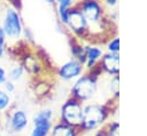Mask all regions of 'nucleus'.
Listing matches in <instances>:
<instances>
[{"mask_svg": "<svg viewBox=\"0 0 147 136\" xmlns=\"http://www.w3.org/2000/svg\"><path fill=\"white\" fill-rule=\"evenodd\" d=\"M114 114V111L106 103L88 102L83 106V120L79 127L82 134L96 131L102 128Z\"/></svg>", "mask_w": 147, "mask_h": 136, "instance_id": "nucleus-1", "label": "nucleus"}, {"mask_svg": "<svg viewBox=\"0 0 147 136\" xmlns=\"http://www.w3.org/2000/svg\"><path fill=\"white\" fill-rule=\"evenodd\" d=\"M99 78L92 75L88 72H84L79 78H77L70 89V96L80 103H88L96 94L99 88Z\"/></svg>", "mask_w": 147, "mask_h": 136, "instance_id": "nucleus-2", "label": "nucleus"}, {"mask_svg": "<svg viewBox=\"0 0 147 136\" xmlns=\"http://www.w3.org/2000/svg\"><path fill=\"white\" fill-rule=\"evenodd\" d=\"M0 25L2 26V29L5 31L7 42H8V40L17 42L22 39L24 24H23V19H22V16H21L18 9H16L11 6H7L5 8L2 22Z\"/></svg>", "mask_w": 147, "mask_h": 136, "instance_id": "nucleus-3", "label": "nucleus"}, {"mask_svg": "<svg viewBox=\"0 0 147 136\" xmlns=\"http://www.w3.org/2000/svg\"><path fill=\"white\" fill-rule=\"evenodd\" d=\"M83 103L69 96L60 109V121L79 128L83 120Z\"/></svg>", "mask_w": 147, "mask_h": 136, "instance_id": "nucleus-4", "label": "nucleus"}, {"mask_svg": "<svg viewBox=\"0 0 147 136\" xmlns=\"http://www.w3.org/2000/svg\"><path fill=\"white\" fill-rule=\"evenodd\" d=\"M65 30L70 35L79 39L80 41L87 40L88 24L85 17L83 16V14L80 13L79 8L77 7V5L72 6L69 10V21H68V25Z\"/></svg>", "mask_w": 147, "mask_h": 136, "instance_id": "nucleus-5", "label": "nucleus"}, {"mask_svg": "<svg viewBox=\"0 0 147 136\" xmlns=\"http://www.w3.org/2000/svg\"><path fill=\"white\" fill-rule=\"evenodd\" d=\"M7 125H6V129L7 131H9V134H20L22 131H24L30 123V119L28 115V112L23 109H11L9 110V112H7Z\"/></svg>", "mask_w": 147, "mask_h": 136, "instance_id": "nucleus-6", "label": "nucleus"}, {"mask_svg": "<svg viewBox=\"0 0 147 136\" xmlns=\"http://www.w3.org/2000/svg\"><path fill=\"white\" fill-rule=\"evenodd\" d=\"M85 72V67L76 58H70L56 69V75L63 81H75Z\"/></svg>", "mask_w": 147, "mask_h": 136, "instance_id": "nucleus-7", "label": "nucleus"}, {"mask_svg": "<svg viewBox=\"0 0 147 136\" xmlns=\"http://www.w3.org/2000/svg\"><path fill=\"white\" fill-rule=\"evenodd\" d=\"M99 66L102 73L110 77L119 75V54L105 51L101 59L99 61Z\"/></svg>", "mask_w": 147, "mask_h": 136, "instance_id": "nucleus-8", "label": "nucleus"}, {"mask_svg": "<svg viewBox=\"0 0 147 136\" xmlns=\"http://www.w3.org/2000/svg\"><path fill=\"white\" fill-rule=\"evenodd\" d=\"M84 53L86 56V62L84 64L85 71H88V70L93 69L95 65H98L99 61L101 59L102 55L105 54L103 49L99 45H94V43L84 45Z\"/></svg>", "mask_w": 147, "mask_h": 136, "instance_id": "nucleus-9", "label": "nucleus"}, {"mask_svg": "<svg viewBox=\"0 0 147 136\" xmlns=\"http://www.w3.org/2000/svg\"><path fill=\"white\" fill-rule=\"evenodd\" d=\"M20 63L23 65L25 72H28L32 75H39L40 72L42 71V62H41L40 57H38L33 53L25 54L22 57Z\"/></svg>", "mask_w": 147, "mask_h": 136, "instance_id": "nucleus-10", "label": "nucleus"}, {"mask_svg": "<svg viewBox=\"0 0 147 136\" xmlns=\"http://www.w3.org/2000/svg\"><path fill=\"white\" fill-rule=\"evenodd\" d=\"M79 128L69 126L62 121H56L53 123V127L51 129L49 136H82Z\"/></svg>", "mask_w": 147, "mask_h": 136, "instance_id": "nucleus-11", "label": "nucleus"}, {"mask_svg": "<svg viewBox=\"0 0 147 136\" xmlns=\"http://www.w3.org/2000/svg\"><path fill=\"white\" fill-rule=\"evenodd\" d=\"M53 123H54L53 121H46V122H39L32 125V129L29 136H49Z\"/></svg>", "mask_w": 147, "mask_h": 136, "instance_id": "nucleus-12", "label": "nucleus"}, {"mask_svg": "<svg viewBox=\"0 0 147 136\" xmlns=\"http://www.w3.org/2000/svg\"><path fill=\"white\" fill-rule=\"evenodd\" d=\"M24 73H25V70H24L23 65H22L21 63H16V64H14V65L8 70V72H7V78H8V80H10V81H13V82H16V81H20V80L23 78Z\"/></svg>", "mask_w": 147, "mask_h": 136, "instance_id": "nucleus-13", "label": "nucleus"}, {"mask_svg": "<svg viewBox=\"0 0 147 136\" xmlns=\"http://www.w3.org/2000/svg\"><path fill=\"white\" fill-rule=\"evenodd\" d=\"M53 118H54L53 110L49 109V107H46V109H42V110L38 111V112L33 115V118H32V125L39 123V122L53 121Z\"/></svg>", "mask_w": 147, "mask_h": 136, "instance_id": "nucleus-14", "label": "nucleus"}, {"mask_svg": "<svg viewBox=\"0 0 147 136\" xmlns=\"http://www.w3.org/2000/svg\"><path fill=\"white\" fill-rule=\"evenodd\" d=\"M33 91H34V95L39 98H44L46 95L49 94L51 91V83L45 81V80H40L37 82V85L34 83V87H33Z\"/></svg>", "mask_w": 147, "mask_h": 136, "instance_id": "nucleus-15", "label": "nucleus"}, {"mask_svg": "<svg viewBox=\"0 0 147 136\" xmlns=\"http://www.w3.org/2000/svg\"><path fill=\"white\" fill-rule=\"evenodd\" d=\"M11 107V97L3 89H0V113H7Z\"/></svg>", "mask_w": 147, "mask_h": 136, "instance_id": "nucleus-16", "label": "nucleus"}, {"mask_svg": "<svg viewBox=\"0 0 147 136\" xmlns=\"http://www.w3.org/2000/svg\"><path fill=\"white\" fill-rule=\"evenodd\" d=\"M55 8H56V15H57L59 24L61 26H63L64 29H67L68 21H69V10H70V8L61 7V6H55Z\"/></svg>", "mask_w": 147, "mask_h": 136, "instance_id": "nucleus-17", "label": "nucleus"}, {"mask_svg": "<svg viewBox=\"0 0 147 136\" xmlns=\"http://www.w3.org/2000/svg\"><path fill=\"white\" fill-rule=\"evenodd\" d=\"M108 136H119V122L117 120H110L103 126Z\"/></svg>", "mask_w": 147, "mask_h": 136, "instance_id": "nucleus-18", "label": "nucleus"}, {"mask_svg": "<svg viewBox=\"0 0 147 136\" xmlns=\"http://www.w3.org/2000/svg\"><path fill=\"white\" fill-rule=\"evenodd\" d=\"M109 90L111 93V97L118 99V97H119V75H115V77L110 78Z\"/></svg>", "mask_w": 147, "mask_h": 136, "instance_id": "nucleus-19", "label": "nucleus"}, {"mask_svg": "<svg viewBox=\"0 0 147 136\" xmlns=\"http://www.w3.org/2000/svg\"><path fill=\"white\" fill-rule=\"evenodd\" d=\"M106 49L108 53L119 54V37L115 35L106 42Z\"/></svg>", "mask_w": 147, "mask_h": 136, "instance_id": "nucleus-20", "label": "nucleus"}, {"mask_svg": "<svg viewBox=\"0 0 147 136\" xmlns=\"http://www.w3.org/2000/svg\"><path fill=\"white\" fill-rule=\"evenodd\" d=\"M22 38H24V41H25L26 43H29V42L32 43V42H33V33H32V31H31L30 27H28V26L24 25L23 33H22Z\"/></svg>", "mask_w": 147, "mask_h": 136, "instance_id": "nucleus-21", "label": "nucleus"}, {"mask_svg": "<svg viewBox=\"0 0 147 136\" xmlns=\"http://www.w3.org/2000/svg\"><path fill=\"white\" fill-rule=\"evenodd\" d=\"M2 89L6 91V93H8L9 95L10 94H13L15 90H16V85H15V82H13V81H10V80H8L7 79V81L2 85Z\"/></svg>", "mask_w": 147, "mask_h": 136, "instance_id": "nucleus-22", "label": "nucleus"}, {"mask_svg": "<svg viewBox=\"0 0 147 136\" xmlns=\"http://www.w3.org/2000/svg\"><path fill=\"white\" fill-rule=\"evenodd\" d=\"M76 5L75 0H55V6H61V7H67L71 8L72 6Z\"/></svg>", "mask_w": 147, "mask_h": 136, "instance_id": "nucleus-23", "label": "nucleus"}, {"mask_svg": "<svg viewBox=\"0 0 147 136\" xmlns=\"http://www.w3.org/2000/svg\"><path fill=\"white\" fill-rule=\"evenodd\" d=\"M100 1L105 6V8H116L118 3V0H100Z\"/></svg>", "mask_w": 147, "mask_h": 136, "instance_id": "nucleus-24", "label": "nucleus"}, {"mask_svg": "<svg viewBox=\"0 0 147 136\" xmlns=\"http://www.w3.org/2000/svg\"><path fill=\"white\" fill-rule=\"evenodd\" d=\"M7 70L3 67L2 64H0V85H3L7 81Z\"/></svg>", "mask_w": 147, "mask_h": 136, "instance_id": "nucleus-25", "label": "nucleus"}, {"mask_svg": "<svg viewBox=\"0 0 147 136\" xmlns=\"http://www.w3.org/2000/svg\"><path fill=\"white\" fill-rule=\"evenodd\" d=\"M0 43L7 45V38H6L5 31H3V29H2V26H1V25H0Z\"/></svg>", "mask_w": 147, "mask_h": 136, "instance_id": "nucleus-26", "label": "nucleus"}, {"mask_svg": "<svg viewBox=\"0 0 147 136\" xmlns=\"http://www.w3.org/2000/svg\"><path fill=\"white\" fill-rule=\"evenodd\" d=\"M7 53V45L0 43V58H2Z\"/></svg>", "mask_w": 147, "mask_h": 136, "instance_id": "nucleus-27", "label": "nucleus"}, {"mask_svg": "<svg viewBox=\"0 0 147 136\" xmlns=\"http://www.w3.org/2000/svg\"><path fill=\"white\" fill-rule=\"evenodd\" d=\"M94 136H108V134H107V131L105 130V128L102 127V128H100V129H98V130L95 131Z\"/></svg>", "mask_w": 147, "mask_h": 136, "instance_id": "nucleus-28", "label": "nucleus"}, {"mask_svg": "<svg viewBox=\"0 0 147 136\" xmlns=\"http://www.w3.org/2000/svg\"><path fill=\"white\" fill-rule=\"evenodd\" d=\"M45 2H47L48 5H51V6H55V0H44Z\"/></svg>", "mask_w": 147, "mask_h": 136, "instance_id": "nucleus-29", "label": "nucleus"}, {"mask_svg": "<svg viewBox=\"0 0 147 136\" xmlns=\"http://www.w3.org/2000/svg\"><path fill=\"white\" fill-rule=\"evenodd\" d=\"M7 136H18V134H8Z\"/></svg>", "mask_w": 147, "mask_h": 136, "instance_id": "nucleus-30", "label": "nucleus"}, {"mask_svg": "<svg viewBox=\"0 0 147 136\" xmlns=\"http://www.w3.org/2000/svg\"><path fill=\"white\" fill-rule=\"evenodd\" d=\"M0 136H3V135H2V128H1V127H0Z\"/></svg>", "mask_w": 147, "mask_h": 136, "instance_id": "nucleus-31", "label": "nucleus"}, {"mask_svg": "<svg viewBox=\"0 0 147 136\" xmlns=\"http://www.w3.org/2000/svg\"><path fill=\"white\" fill-rule=\"evenodd\" d=\"M76 2H79V1H83V0H75Z\"/></svg>", "mask_w": 147, "mask_h": 136, "instance_id": "nucleus-32", "label": "nucleus"}]
</instances>
